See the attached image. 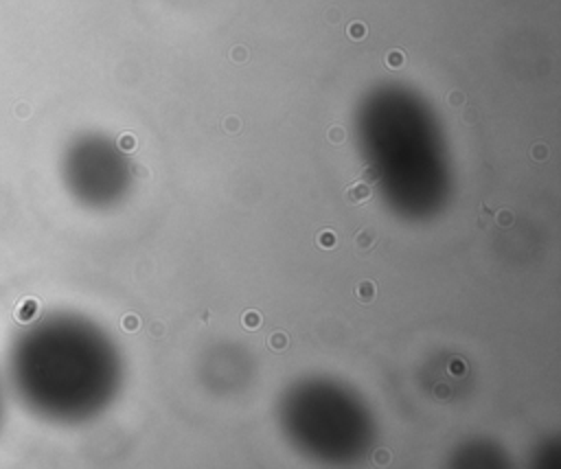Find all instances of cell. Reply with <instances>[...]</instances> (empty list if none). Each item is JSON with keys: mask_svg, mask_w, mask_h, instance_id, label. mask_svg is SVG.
<instances>
[{"mask_svg": "<svg viewBox=\"0 0 561 469\" xmlns=\"http://www.w3.org/2000/svg\"><path fill=\"white\" fill-rule=\"evenodd\" d=\"M375 241H377L375 228H362V230L355 234L353 245H355V250H357L359 256H366V254H370V250L375 248Z\"/></svg>", "mask_w": 561, "mask_h": 469, "instance_id": "cell-1", "label": "cell"}, {"mask_svg": "<svg viewBox=\"0 0 561 469\" xmlns=\"http://www.w3.org/2000/svg\"><path fill=\"white\" fill-rule=\"evenodd\" d=\"M344 195H346L348 204H362V202H368L373 197V191H370V184L357 182V184H351Z\"/></svg>", "mask_w": 561, "mask_h": 469, "instance_id": "cell-2", "label": "cell"}, {"mask_svg": "<svg viewBox=\"0 0 561 469\" xmlns=\"http://www.w3.org/2000/svg\"><path fill=\"white\" fill-rule=\"evenodd\" d=\"M375 296H377V287H375L373 281H362V283H357V287H355V298H357L362 305L373 302Z\"/></svg>", "mask_w": 561, "mask_h": 469, "instance_id": "cell-3", "label": "cell"}, {"mask_svg": "<svg viewBox=\"0 0 561 469\" xmlns=\"http://www.w3.org/2000/svg\"><path fill=\"white\" fill-rule=\"evenodd\" d=\"M335 241H337V237H335V232L333 230H320L318 232V237H316V243H318V248H333L335 245Z\"/></svg>", "mask_w": 561, "mask_h": 469, "instance_id": "cell-4", "label": "cell"}, {"mask_svg": "<svg viewBox=\"0 0 561 469\" xmlns=\"http://www.w3.org/2000/svg\"><path fill=\"white\" fill-rule=\"evenodd\" d=\"M241 324H243L245 329H259V327H261V316H259V311H254V309L245 311V313L241 316Z\"/></svg>", "mask_w": 561, "mask_h": 469, "instance_id": "cell-5", "label": "cell"}, {"mask_svg": "<svg viewBox=\"0 0 561 469\" xmlns=\"http://www.w3.org/2000/svg\"><path fill=\"white\" fill-rule=\"evenodd\" d=\"M267 344H270V348H272V351H283V348L287 346V335H285L283 331H276V333H272V335H270Z\"/></svg>", "mask_w": 561, "mask_h": 469, "instance_id": "cell-6", "label": "cell"}, {"mask_svg": "<svg viewBox=\"0 0 561 469\" xmlns=\"http://www.w3.org/2000/svg\"><path fill=\"white\" fill-rule=\"evenodd\" d=\"M359 180H362V182H366V184H375V182L379 180V171H377L375 167H370V164H368V167H364V169H362Z\"/></svg>", "mask_w": 561, "mask_h": 469, "instance_id": "cell-7", "label": "cell"}, {"mask_svg": "<svg viewBox=\"0 0 561 469\" xmlns=\"http://www.w3.org/2000/svg\"><path fill=\"white\" fill-rule=\"evenodd\" d=\"M449 373L454 375V377H462L465 373H467V366H465V362L462 359H458V357H454V359H449Z\"/></svg>", "mask_w": 561, "mask_h": 469, "instance_id": "cell-8", "label": "cell"}, {"mask_svg": "<svg viewBox=\"0 0 561 469\" xmlns=\"http://www.w3.org/2000/svg\"><path fill=\"white\" fill-rule=\"evenodd\" d=\"M530 158H533L535 162H543V160L548 158V147H546L543 142H537V145L533 147V151H530Z\"/></svg>", "mask_w": 561, "mask_h": 469, "instance_id": "cell-9", "label": "cell"}, {"mask_svg": "<svg viewBox=\"0 0 561 469\" xmlns=\"http://www.w3.org/2000/svg\"><path fill=\"white\" fill-rule=\"evenodd\" d=\"M121 327H123L125 331H136V329L140 327V318L134 316V313H127V316L121 320Z\"/></svg>", "mask_w": 561, "mask_h": 469, "instance_id": "cell-10", "label": "cell"}, {"mask_svg": "<svg viewBox=\"0 0 561 469\" xmlns=\"http://www.w3.org/2000/svg\"><path fill=\"white\" fill-rule=\"evenodd\" d=\"M327 136H329V140H331L333 145H342V142H344V138H346V131H344L342 127H337V125H335V127H331V129H329V134H327Z\"/></svg>", "mask_w": 561, "mask_h": 469, "instance_id": "cell-11", "label": "cell"}, {"mask_svg": "<svg viewBox=\"0 0 561 469\" xmlns=\"http://www.w3.org/2000/svg\"><path fill=\"white\" fill-rule=\"evenodd\" d=\"M129 171H131L134 178H140V180H147V178H149V169H147L145 164H140V162H131V164H129Z\"/></svg>", "mask_w": 561, "mask_h": 469, "instance_id": "cell-12", "label": "cell"}, {"mask_svg": "<svg viewBox=\"0 0 561 469\" xmlns=\"http://www.w3.org/2000/svg\"><path fill=\"white\" fill-rule=\"evenodd\" d=\"M164 331H167V327H164L162 320H156V322H151V327H149V335L156 338V340L164 338Z\"/></svg>", "mask_w": 561, "mask_h": 469, "instance_id": "cell-13", "label": "cell"}, {"mask_svg": "<svg viewBox=\"0 0 561 469\" xmlns=\"http://www.w3.org/2000/svg\"><path fill=\"white\" fill-rule=\"evenodd\" d=\"M116 145H118V149H121V151H131V149L136 147V140H134V136L125 134V136H121V138H118V142H116Z\"/></svg>", "mask_w": 561, "mask_h": 469, "instance_id": "cell-14", "label": "cell"}, {"mask_svg": "<svg viewBox=\"0 0 561 469\" xmlns=\"http://www.w3.org/2000/svg\"><path fill=\"white\" fill-rule=\"evenodd\" d=\"M495 221H497L500 226H511V224L515 221V217H513V213H511V210H506V208H504V210H500V213L495 215Z\"/></svg>", "mask_w": 561, "mask_h": 469, "instance_id": "cell-15", "label": "cell"}, {"mask_svg": "<svg viewBox=\"0 0 561 469\" xmlns=\"http://www.w3.org/2000/svg\"><path fill=\"white\" fill-rule=\"evenodd\" d=\"M373 460H375L377 465H388V462H390V451H388V449H377V451L373 454Z\"/></svg>", "mask_w": 561, "mask_h": 469, "instance_id": "cell-16", "label": "cell"}, {"mask_svg": "<svg viewBox=\"0 0 561 469\" xmlns=\"http://www.w3.org/2000/svg\"><path fill=\"white\" fill-rule=\"evenodd\" d=\"M386 61H388V66L399 68V66L403 64V55H401V53H397V50H392V53L386 57Z\"/></svg>", "mask_w": 561, "mask_h": 469, "instance_id": "cell-17", "label": "cell"}, {"mask_svg": "<svg viewBox=\"0 0 561 469\" xmlns=\"http://www.w3.org/2000/svg\"><path fill=\"white\" fill-rule=\"evenodd\" d=\"M434 394H436L438 399H447V397L451 394V388H449L447 384H436V386H434Z\"/></svg>", "mask_w": 561, "mask_h": 469, "instance_id": "cell-18", "label": "cell"}, {"mask_svg": "<svg viewBox=\"0 0 561 469\" xmlns=\"http://www.w3.org/2000/svg\"><path fill=\"white\" fill-rule=\"evenodd\" d=\"M348 35L355 37V39H359V37L364 35V26H362V24H351V26H348Z\"/></svg>", "mask_w": 561, "mask_h": 469, "instance_id": "cell-19", "label": "cell"}, {"mask_svg": "<svg viewBox=\"0 0 561 469\" xmlns=\"http://www.w3.org/2000/svg\"><path fill=\"white\" fill-rule=\"evenodd\" d=\"M224 127H226V131H237L239 129V121L234 116H230V118H226Z\"/></svg>", "mask_w": 561, "mask_h": 469, "instance_id": "cell-20", "label": "cell"}, {"mask_svg": "<svg viewBox=\"0 0 561 469\" xmlns=\"http://www.w3.org/2000/svg\"><path fill=\"white\" fill-rule=\"evenodd\" d=\"M449 103L451 105H456V103H462V94H458V92H454L451 96H449Z\"/></svg>", "mask_w": 561, "mask_h": 469, "instance_id": "cell-21", "label": "cell"}, {"mask_svg": "<svg viewBox=\"0 0 561 469\" xmlns=\"http://www.w3.org/2000/svg\"><path fill=\"white\" fill-rule=\"evenodd\" d=\"M234 59H237V61H241V59H243V50H241V48H237V50H234Z\"/></svg>", "mask_w": 561, "mask_h": 469, "instance_id": "cell-22", "label": "cell"}, {"mask_svg": "<svg viewBox=\"0 0 561 469\" xmlns=\"http://www.w3.org/2000/svg\"><path fill=\"white\" fill-rule=\"evenodd\" d=\"M0 412H2V403H0Z\"/></svg>", "mask_w": 561, "mask_h": 469, "instance_id": "cell-23", "label": "cell"}]
</instances>
